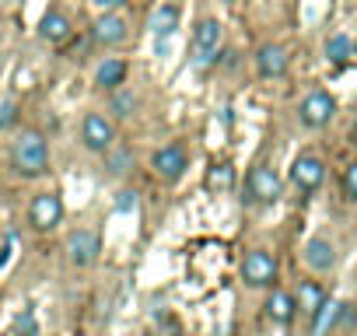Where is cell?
Instances as JSON below:
<instances>
[{"label": "cell", "mask_w": 357, "mask_h": 336, "mask_svg": "<svg viewBox=\"0 0 357 336\" xmlns=\"http://www.w3.org/2000/svg\"><path fill=\"white\" fill-rule=\"evenodd\" d=\"M11 158H15V168H18L22 176H43L46 168H50V147H46L43 133H36V130H25L15 140Z\"/></svg>", "instance_id": "1"}, {"label": "cell", "mask_w": 357, "mask_h": 336, "mask_svg": "<svg viewBox=\"0 0 357 336\" xmlns=\"http://www.w3.org/2000/svg\"><path fill=\"white\" fill-rule=\"evenodd\" d=\"M151 168H154V172H158L165 183H178V179L186 176V168H190L186 147H183V144H165L161 151H154Z\"/></svg>", "instance_id": "2"}, {"label": "cell", "mask_w": 357, "mask_h": 336, "mask_svg": "<svg viewBox=\"0 0 357 336\" xmlns=\"http://www.w3.org/2000/svg\"><path fill=\"white\" fill-rule=\"evenodd\" d=\"M218 46H221V22L204 18V22L193 29V56H197V67H211V63L218 60Z\"/></svg>", "instance_id": "3"}, {"label": "cell", "mask_w": 357, "mask_h": 336, "mask_svg": "<svg viewBox=\"0 0 357 336\" xmlns=\"http://www.w3.org/2000/svg\"><path fill=\"white\" fill-rule=\"evenodd\" d=\"M242 280L249 287H270L277 280V259L266 252V249H252L245 259H242Z\"/></svg>", "instance_id": "4"}, {"label": "cell", "mask_w": 357, "mask_h": 336, "mask_svg": "<svg viewBox=\"0 0 357 336\" xmlns=\"http://www.w3.org/2000/svg\"><path fill=\"white\" fill-rule=\"evenodd\" d=\"M333 112H336V98H333L329 91H312V95L301 102V109H298V116H301V123H305L308 130H322V126L333 119Z\"/></svg>", "instance_id": "5"}, {"label": "cell", "mask_w": 357, "mask_h": 336, "mask_svg": "<svg viewBox=\"0 0 357 336\" xmlns=\"http://www.w3.org/2000/svg\"><path fill=\"white\" fill-rule=\"evenodd\" d=\"M81 140L88 151H109L112 140H116V126L112 119H105L102 112H88L84 123H81Z\"/></svg>", "instance_id": "6"}, {"label": "cell", "mask_w": 357, "mask_h": 336, "mask_svg": "<svg viewBox=\"0 0 357 336\" xmlns=\"http://www.w3.org/2000/svg\"><path fill=\"white\" fill-rule=\"evenodd\" d=\"M245 190H249V200L273 204L280 197V176L273 172V168H266V165H256L249 172V179H245Z\"/></svg>", "instance_id": "7"}, {"label": "cell", "mask_w": 357, "mask_h": 336, "mask_svg": "<svg viewBox=\"0 0 357 336\" xmlns=\"http://www.w3.org/2000/svg\"><path fill=\"white\" fill-rule=\"evenodd\" d=\"M291 179H294V186H298L301 193L319 190L322 179H326V165H322V158H315V154H301V158H294V165H291Z\"/></svg>", "instance_id": "8"}, {"label": "cell", "mask_w": 357, "mask_h": 336, "mask_svg": "<svg viewBox=\"0 0 357 336\" xmlns=\"http://www.w3.org/2000/svg\"><path fill=\"white\" fill-rule=\"evenodd\" d=\"M29 217H32V224H36L39 231H50V228H56L60 217H63V200H60L56 193H39V197L32 200Z\"/></svg>", "instance_id": "9"}, {"label": "cell", "mask_w": 357, "mask_h": 336, "mask_svg": "<svg viewBox=\"0 0 357 336\" xmlns=\"http://www.w3.org/2000/svg\"><path fill=\"white\" fill-rule=\"evenodd\" d=\"M98 252H102V242H98V235L88 231V228H81V231H74V235L67 238V256H70L74 266H91V263L98 259Z\"/></svg>", "instance_id": "10"}, {"label": "cell", "mask_w": 357, "mask_h": 336, "mask_svg": "<svg viewBox=\"0 0 357 336\" xmlns=\"http://www.w3.org/2000/svg\"><path fill=\"white\" fill-rule=\"evenodd\" d=\"M256 70H259V77H266V81L284 77V74H287V53H284L280 46H273V43L259 46V53H256Z\"/></svg>", "instance_id": "11"}, {"label": "cell", "mask_w": 357, "mask_h": 336, "mask_svg": "<svg viewBox=\"0 0 357 336\" xmlns=\"http://www.w3.org/2000/svg\"><path fill=\"white\" fill-rule=\"evenodd\" d=\"M305 263H308L315 273L333 270V263H336V249H333V242H329V238H322V235L308 238V242H305Z\"/></svg>", "instance_id": "12"}, {"label": "cell", "mask_w": 357, "mask_h": 336, "mask_svg": "<svg viewBox=\"0 0 357 336\" xmlns=\"http://www.w3.org/2000/svg\"><path fill=\"white\" fill-rule=\"evenodd\" d=\"M91 36H95V43H102V46H119V43H126V22H123L119 15H109V11H105V15L95 22Z\"/></svg>", "instance_id": "13"}, {"label": "cell", "mask_w": 357, "mask_h": 336, "mask_svg": "<svg viewBox=\"0 0 357 336\" xmlns=\"http://www.w3.org/2000/svg\"><path fill=\"white\" fill-rule=\"evenodd\" d=\"M39 36L46 43H67L70 39V18L60 15V11H50L43 22H39Z\"/></svg>", "instance_id": "14"}, {"label": "cell", "mask_w": 357, "mask_h": 336, "mask_svg": "<svg viewBox=\"0 0 357 336\" xmlns=\"http://www.w3.org/2000/svg\"><path fill=\"white\" fill-rule=\"evenodd\" d=\"M294 298L287 294V291H273L270 298H266V315L277 322V326H287L291 319H294Z\"/></svg>", "instance_id": "15"}, {"label": "cell", "mask_w": 357, "mask_h": 336, "mask_svg": "<svg viewBox=\"0 0 357 336\" xmlns=\"http://www.w3.org/2000/svg\"><path fill=\"white\" fill-rule=\"evenodd\" d=\"M95 81H98V88H119L123 81H126V63L123 60H116V56H105V63L95 70Z\"/></svg>", "instance_id": "16"}, {"label": "cell", "mask_w": 357, "mask_h": 336, "mask_svg": "<svg viewBox=\"0 0 357 336\" xmlns=\"http://www.w3.org/2000/svg\"><path fill=\"white\" fill-rule=\"evenodd\" d=\"M322 301H326V294H322V287H319L315 280H301V284H298V294H294V305H298V308H301L305 315H315Z\"/></svg>", "instance_id": "17"}, {"label": "cell", "mask_w": 357, "mask_h": 336, "mask_svg": "<svg viewBox=\"0 0 357 336\" xmlns=\"http://www.w3.org/2000/svg\"><path fill=\"white\" fill-rule=\"evenodd\" d=\"M204 186H207L211 193H228V190L235 186V168H231L228 161L214 165L211 172H207V179H204Z\"/></svg>", "instance_id": "18"}, {"label": "cell", "mask_w": 357, "mask_h": 336, "mask_svg": "<svg viewBox=\"0 0 357 336\" xmlns=\"http://www.w3.org/2000/svg\"><path fill=\"white\" fill-rule=\"evenodd\" d=\"M151 29H154V36H158V39H168V36L178 29V8H172V4L158 8V11H154V18H151Z\"/></svg>", "instance_id": "19"}, {"label": "cell", "mask_w": 357, "mask_h": 336, "mask_svg": "<svg viewBox=\"0 0 357 336\" xmlns=\"http://www.w3.org/2000/svg\"><path fill=\"white\" fill-rule=\"evenodd\" d=\"M350 53H354V43H350L347 36H333V39L326 43V56H329L333 63H343Z\"/></svg>", "instance_id": "20"}, {"label": "cell", "mask_w": 357, "mask_h": 336, "mask_svg": "<svg viewBox=\"0 0 357 336\" xmlns=\"http://www.w3.org/2000/svg\"><path fill=\"white\" fill-rule=\"evenodd\" d=\"M340 312H343V305H336V301H322V305H319V312L312 315V329H315V333H322V329L340 315Z\"/></svg>", "instance_id": "21"}, {"label": "cell", "mask_w": 357, "mask_h": 336, "mask_svg": "<svg viewBox=\"0 0 357 336\" xmlns=\"http://www.w3.org/2000/svg\"><path fill=\"white\" fill-rule=\"evenodd\" d=\"M133 109H137V98H133L130 91H119V95L112 98V112H116V116H133Z\"/></svg>", "instance_id": "22"}, {"label": "cell", "mask_w": 357, "mask_h": 336, "mask_svg": "<svg viewBox=\"0 0 357 336\" xmlns=\"http://www.w3.org/2000/svg\"><path fill=\"white\" fill-rule=\"evenodd\" d=\"M343 193H347V200H354V204H357V161L343 172Z\"/></svg>", "instance_id": "23"}, {"label": "cell", "mask_w": 357, "mask_h": 336, "mask_svg": "<svg viewBox=\"0 0 357 336\" xmlns=\"http://www.w3.org/2000/svg\"><path fill=\"white\" fill-rule=\"evenodd\" d=\"M15 116H18V105L11 98H0V130H8L15 123Z\"/></svg>", "instance_id": "24"}, {"label": "cell", "mask_w": 357, "mask_h": 336, "mask_svg": "<svg viewBox=\"0 0 357 336\" xmlns=\"http://www.w3.org/2000/svg\"><path fill=\"white\" fill-rule=\"evenodd\" d=\"M15 333L18 336H36V315L32 312H22L18 322H15Z\"/></svg>", "instance_id": "25"}, {"label": "cell", "mask_w": 357, "mask_h": 336, "mask_svg": "<svg viewBox=\"0 0 357 336\" xmlns=\"http://www.w3.org/2000/svg\"><path fill=\"white\" fill-rule=\"evenodd\" d=\"M133 207H137V193H130V190H123V193L116 197V211H119V214H130Z\"/></svg>", "instance_id": "26"}, {"label": "cell", "mask_w": 357, "mask_h": 336, "mask_svg": "<svg viewBox=\"0 0 357 336\" xmlns=\"http://www.w3.org/2000/svg\"><path fill=\"white\" fill-rule=\"evenodd\" d=\"M126 161H130V154H126V151H123V154H116V158L109 161V165H112V168H109V172H116V176H119V172H126V168H123Z\"/></svg>", "instance_id": "27"}, {"label": "cell", "mask_w": 357, "mask_h": 336, "mask_svg": "<svg viewBox=\"0 0 357 336\" xmlns=\"http://www.w3.org/2000/svg\"><path fill=\"white\" fill-rule=\"evenodd\" d=\"M91 4H95V8H102V11H112V8H119V4H123V0H91Z\"/></svg>", "instance_id": "28"}, {"label": "cell", "mask_w": 357, "mask_h": 336, "mask_svg": "<svg viewBox=\"0 0 357 336\" xmlns=\"http://www.w3.org/2000/svg\"><path fill=\"white\" fill-rule=\"evenodd\" d=\"M8 263H11V242L0 245V266H8Z\"/></svg>", "instance_id": "29"}, {"label": "cell", "mask_w": 357, "mask_h": 336, "mask_svg": "<svg viewBox=\"0 0 357 336\" xmlns=\"http://www.w3.org/2000/svg\"><path fill=\"white\" fill-rule=\"evenodd\" d=\"M350 137H354V144H357V119H354V126H350Z\"/></svg>", "instance_id": "30"}, {"label": "cell", "mask_w": 357, "mask_h": 336, "mask_svg": "<svg viewBox=\"0 0 357 336\" xmlns=\"http://www.w3.org/2000/svg\"><path fill=\"white\" fill-rule=\"evenodd\" d=\"M354 53H357V43H354Z\"/></svg>", "instance_id": "31"}, {"label": "cell", "mask_w": 357, "mask_h": 336, "mask_svg": "<svg viewBox=\"0 0 357 336\" xmlns=\"http://www.w3.org/2000/svg\"><path fill=\"white\" fill-rule=\"evenodd\" d=\"M228 4H235V0H228Z\"/></svg>", "instance_id": "32"}]
</instances>
